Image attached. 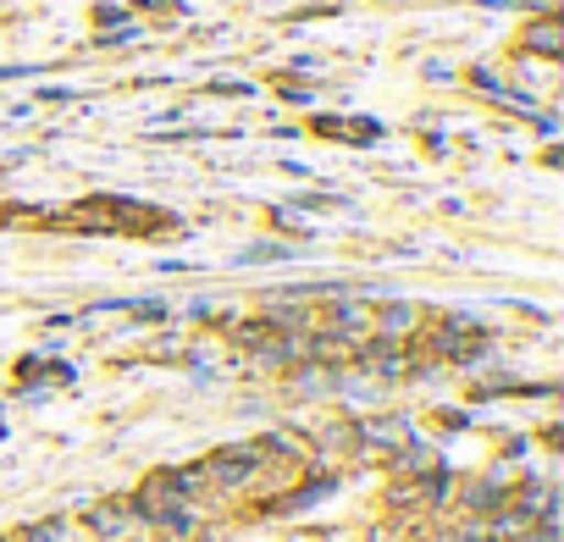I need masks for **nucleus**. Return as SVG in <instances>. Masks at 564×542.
Here are the masks:
<instances>
[{"label": "nucleus", "instance_id": "f257e3e1", "mask_svg": "<svg viewBox=\"0 0 564 542\" xmlns=\"http://www.w3.org/2000/svg\"><path fill=\"white\" fill-rule=\"evenodd\" d=\"M133 514L139 520H150V525H166V531H188L194 525V509H188V492L172 481V476H155L139 498H133Z\"/></svg>", "mask_w": 564, "mask_h": 542}, {"label": "nucleus", "instance_id": "f03ea898", "mask_svg": "<svg viewBox=\"0 0 564 542\" xmlns=\"http://www.w3.org/2000/svg\"><path fill=\"white\" fill-rule=\"evenodd\" d=\"M205 487H243L254 470H260V443H238V448H221L210 454L205 465Z\"/></svg>", "mask_w": 564, "mask_h": 542}, {"label": "nucleus", "instance_id": "7ed1b4c3", "mask_svg": "<svg viewBox=\"0 0 564 542\" xmlns=\"http://www.w3.org/2000/svg\"><path fill=\"white\" fill-rule=\"evenodd\" d=\"M89 525H95V536L122 542L139 531V514H133V503H89Z\"/></svg>", "mask_w": 564, "mask_h": 542}, {"label": "nucleus", "instance_id": "20e7f679", "mask_svg": "<svg viewBox=\"0 0 564 542\" xmlns=\"http://www.w3.org/2000/svg\"><path fill=\"white\" fill-rule=\"evenodd\" d=\"M525 51H536V56H564V29H558V18H542V23H531L525 29Z\"/></svg>", "mask_w": 564, "mask_h": 542}, {"label": "nucleus", "instance_id": "39448f33", "mask_svg": "<svg viewBox=\"0 0 564 542\" xmlns=\"http://www.w3.org/2000/svg\"><path fill=\"white\" fill-rule=\"evenodd\" d=\"M377 327H382L388 338H404V333L415 327V305H388V311L377 316Z\"/></svg>", "mask_w": 564, "mask_h": 542}, {"label": "nucleus", "instance_id": "423d86ee", "mask_svg": "<svg viewBox=\"0 0 564 542\" xmlns=\"http://www.w3.org/2000/svg\"><path fill=\"white\" fill-rule=\"evenodd\" d=\"M338 327H344V333H366V327H371V311H366L360 300H349V305H338Z\"/></svg>", "mask_w": 564, "mask_h": 542}, {"label": "nucleus", "instance_id": "0eeeda50", "mask_svg": "<svg viewBox=\"0 0 564 542\" xmlns=\"http://www.w3.org/2000/svg\"><path fill=\"white\" fill-rule=\"evenodd\" d=\"M366 432H371L377 443H410V432H404V421H371Z\"/></svg>", "mask_w": 564, "mask_h": 542}]
</instances>
